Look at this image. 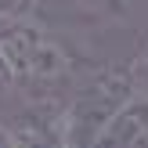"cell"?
<instances>
[{
    "mask_svg": "<svg viewBox=\"0 0 148 148\" xmlns=\"http://www.w3.org/2000/svg\"><path fill=\"white\" fill-rule=\"evenodd\" d=\"M0 58L7 72L22 83H58L72 72V62L65 47L29 18L0 14Z\"/></svg>",
    "mask_w": 148,
    "mask_h": 148,
    "instance_id": "6da1fadb",
    "label": "cell"
},
{
    "mask_svg": "<svg viewBox=\"0 0 148 148\" xmlns=\"http://www.w3.org/2000/svg\"><path fill=\"white\" fill-rule=\"evenodd\" d=\"M130 94H134V79L127 65L94 72L65 105V148H90L101 127L116 116V108Z\"/></svg>",
    "mask_w": 148,
    "mask_h": 148,
    "instance_id": "7a4b0ae2",
    "label": "cell"
},
{
    "mask_svg": "<svg viewBox=\"0 0 148 148\" xmlns=\"http://www.w3.org/2000/svg\"><path fill=\"white\" fill-rule=\"evenodd\" d=\"M14 148H65V105L36 101L7 123Z\"/></svg>",
    "mask_w": 148,
    "mask_h": 148,
    "instance_id": "3957f363",
    "label": "cell"
},
{
    "mask_svg": "<svg viewBox=\"0 0 148 148\" xmlns=\"http://www.w3.org/2000/svg\"><path fill=\"white\" fill-rule=\"evenodd\" d=\"M127 69H130V79H134V90L148 98V43L137 51V58L127 65Z\"/></svg>",
    "mask_w": 148,
    "mask_h": 148,
    "instance_id": "277c9868",
    "label": "cell"
},
{
    "mask_svg": "<svg viewBox=\"0 0 148 148\" xmlns=\"http://www.w3.org/2000/svg\"><path fill=\"white\" fill-rule=\"evenodd\" d=\"M40 0H0V14H11V18H29L36 11Z\"/></svg>",
    "mask_w": 148,
    "mask_h": 148,
    "instance_id": "5b68a950",
    "label": "cell"
},
{
    "mask_svg": "<svg viewBox=\"0 0 148 148\" xmlns=\"http://www.w3.org/2000/svg\"><path fill=\"white\" fill-rule=\"evenodd\" d=\"M14 83V76L7 72V65H4V58H0V90H7V87Z\"/></svg>",
    "mask_w": 148,
    "mask_h": 148,
    "instance_id": "8992f818",
    "label": "cell"
},
{
    "mask_svg": "<svg viewBox=\"0 0 148 148\" xmlns=\"http://www.w3.org/2000/svg\"><path fill=\"white\" fill-rule=\"evenodd\" d=\"M98 7H105V11H119V7H127L130 0H94Z\"/></svg>",
    "mask_w": 148,
    "mask_h": 148,
    "instance_id": "52a82bcc",
    "label": "cell"
},
{
    "mask_svg": "<svg viewBox=\"0 0 148 148\" xmlns=\"http://www.w3.org/2000/svg\"><path fill=\"white\" fill-rule=\"evenodd\" d=\"M0 148H14L11 145V134H7V123H0Z\"/></svg>",
    "mask_w": 148,
    "mask_h": 148,
    "instance_id": "ba28073f",
    "label": "cell"
}]
</instances>
